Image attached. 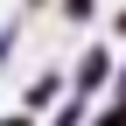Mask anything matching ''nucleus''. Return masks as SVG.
Listing matches in <instances>:
<instances>
[{
    "mask_svg": "<svg viewBox=\"0 0 126 126\" xmlns=\"http://www.w3.org/2000/svg\"><path fill=\"white\" fill-rule=\"evenodd\" d=\"M112 77H119V56L105 49V42H91V49L77 56V70H70V91H77V98H98Z\"/></svg>",
    "mask_w": 126,
    "mask_h": 126,
    "instance_id": "1",
    "label": "nucleus"
},
{
    "mask_svg": "<svg viewBox=\"0 0 126 126\" xmlns=\"http://www.w3.org/2000/svg\"><path fill=\"white\" fill-rule=\"evenodd\" d=\"M63 91H70V77H63V70H42V77H35V84H28V91H21V105H28V112H42V105H56V98H63Z\"/></svg>",
    "mask_w": 126,
    "mask_h": 126,
    "instance_id": "2",
    "label": "nucleus"
},
{
    "mask_svg": "<svg viewBox=\"0 0 126 126\" xmlns=\"http://www.w3.org/2000/svg\"><path fill=\"white\" fill-rule=\"evenodd\" d=\"M84 119H91V98H77V91H63L49 112V126H84Z\"/></svg>",
    "mask_w": 126,
    "mask_h": 126,
    "instance_id": "3",
    "label": "nucleus"
},
{
    "mask_svg": "<svg viewBox=\"0 0 126 126\" xmlns=\"http://www.w3.org/2000/svg\"><path fill=\"white\" fill-rule=\"evenodd\" d=\"M56 7H63V21H77V28H84L91 14H98V0H56Z\"/></svg>",
    "mask_w": 126,
    "mask_h": 126,
    "instance_id": "4",
    "label": "nucleus"
},
{
    "mask_svg": "<svg viewBox=\"0 0 126 126\" xmlns=\"http://www.w3.org/2000/svg\"><path fill=\"white\" fill-rule=\"evenodd\" d=\"M84 126H126V98H112V105H105V112H91Z\"/></svg>",
    "mask_w": 126,
    "mask_h": 126,
    "instance_id": "5",
    "label": "nucleus"
},
{
    "mask_svg": "<svg viewBox=\"0 0 126 126\" xmlns=\"http://www.w3.org/2000/svg\"><path fill=\"white\" fill-rule=\"evenodd\" d=\"M112 35H119V42H126V7H119V14H112Z\"/></svg>",
    "mask_w": 126,
    "mask_h": 126,
    "instance_id": "6",
    "label": "nucleus"
},
{
    "mask_svg": "<svg viewBox=\"0 0 126 126\" xmlns=\"http://www.w3.org/2000/svg\"><path fill=\"white\" fill-rule=\"evenodd\" d=\"M112 84H119V98H126V63H119V77H112Z\"/></svg>",
    "mask_w": 126,
    "mask_h": 126,
    "instance_id": "7",
    "label": "nucleus"
},
{
    "mask_svg": "<svg viewBox=\"0 0 126 126\" xmlns=\"http://www.w3.org/2000/svg\"><path fill=\"white\" fill-rule=\"evenodd\" d=\"M21 7H49V0H21Z\"/></svg>",
    "mask_w": 126,
    "mask_h": 126,
    "instance_id": "8",
    "label": "nucleus"
}]
</instances>
